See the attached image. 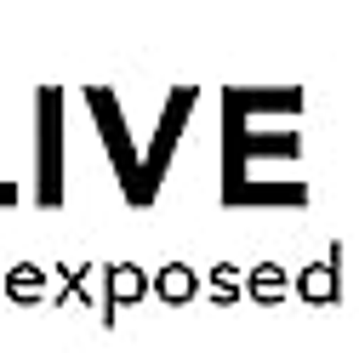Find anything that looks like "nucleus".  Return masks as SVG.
<instances>
[{
  "instance_id": "3",
  "label": "nucleus",
  "mask_w": 359,
  "mask_h": 353,
  "mask_svg": "<svg viewBox=\"0 0 359 353\" xmlns=\"http://www.w3.org/2000/svg\"><path fill=\"white\" fill-rule=\"evenodd\" d=\"M291 291H297V285L285 279L280 262H257L251 279H245V296H251V302H280V296H291Z\"/></svg>"
},
{
  "instance_id": "4",
  "label": "nucleus",
  "mask_w": 359,
  "mask_h": 353,
  "mask_svg": "<svg viewBox=\"0 0 359 353\" xmlns=\"http://www.w3.org/2000/svg\"><path fill=\"white\" fill-rule=\"evenodd\" d=\"M6 296H12V302H40V296H46V268L18 262V268L6 274Z\"/></svg>"
},
{
  "instance_id": "6",
  "label": "nucleus",
  "mask_w": 359,
  "mask_h": 353,
  "mask_svg": "<svg viewBox=\"0 0 359 353\" xmlns=\"http://www.w3.org/2000/svg\"><path fill=\"white\" fill-rule=\"evenodd\" d=\"M297 291L308 296V302H331L337 296V279H331V262H313V268L297 279Z\"/></svg>"
},
{
  "instance_id": "7",
  "label": "nucleus",
  "mask_w": 359,
  "mask_h": 353,
  "mask_svg": "<svg viewBox=\"0 0 359 353\" xmlns=\"http://www.w3.org/2000/svg\"><path fill=\"white\" fill-rule=\"evenodd\" d=\"M245 285H240V268H229V262H222V268H211V296L217 302H234Z\"/></svg>"
},
{
  "instance_id": "1",
  "label": "nucleus",
  "mask_w": 359,
  "mask_h": 353,
  "mask_svg": "<svg viewBox=\"0 0 359 353\" xmlns=\"http://www.w3.org/2000/svg\"><path fill=\"white\" fill-rule=\"evenodd\" d=\"M297 97H229V205H297Z\"/></svg>"
},
{
  "instance_id": "2",
  "label": "nucleus",
  "mask_w": 359,
  "mask_h": 353,
  "mask_svg": "<svg viewBox=\"0 0 359 353\" xmlns=\"http://www.w3.org/2000/svg\"><path fill=\"white\" fill-rule=\"evenodd\" d=\"M154 296L160 302H194L200 296V274L189 268V262H165V268L154 274Z\"/></svg>"
},
{
  "instance_id": "5",
  "label": "nucleus",
  "mask_w": 359,
  "mask_h": 353,
  "mask_svg": "<svg viewBox=\"0 0 359 353\" xmlns=\"http://www.w3.org/2000/svg\"><path fill=\"white\" fill-rule=\"evenodd\" d=\"M103 279H109V296H114V302H137L143 291H154V279H143L131 262H120V268H103Z\"/></svg>"
}]
</instances>
